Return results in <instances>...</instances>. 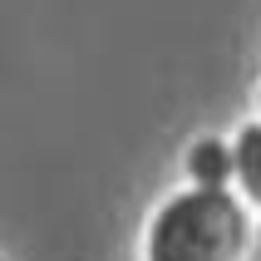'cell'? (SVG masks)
<instances>
[{"instance_id": "obj_1", "label": "cell", "mask_w": 261, "mask_h": 261, "mask_svg": "<svg viewBox=\"0 0 261 261\" xmlns=\"http://www.w3.org/2000/svg\"><path fill=\"white\" fill-rule=\"evenodd\" d=\"M256 242V212L232 188L182 182L143 222V261H247Z\"/></svg>"}, {"instance_id": "obj_4", "label": "cell", "mask_w": 261, "mask_h": 261, "mask_svg": "<svg viewBox=\"0 0 261 261\" xmlns=\"http://www.w3.org/2000/svg\"><path fill=\"white\" fill-rule=\"evenodd\" d=\"M256 118H261V89H256Z\"/></svg>"}, {"instance_id": "obj_3", "label": "cell", "mask_w": 261, "mask_h": 261, "mask_svg": "<svg viewBox=\"0 0 261 261\" xmlns=\"http://www.w3.org/2000/svg\"><path fill=\"white\" fill-rule=\"evenodd\" d=\"M232 153H237V192H242V202L261 217V118H251V123L237 128Z\"/></svg>"}, {"instance_id": "obj_2", "label": "cell", "mask_w": 261, "mask_h": 261, "mask_svg": "<svg viewBox=\"0 0 261 261\" xmlns=\"http://www.w3.org/2000/svg\"><path fill=\"white\" fill-rule=\"evenodd\" d=\"M182 173H188V182H197V188H232V182H237V153H232V143L217 138V133L192 138L188 153H182Z\"/></svg>"}, {"instance_id": "obj_5", "label": "cell", "mask_w": 261, "mask_h": 261, "mask_svg": "<svg viewBox=\"0 0 261 261\" xmlns=\"http://www.w3.org/2000/svg\"><path fill=\"white\" fill-rule=\"evenodd\" d=\"M0 261H5V256H0Z\"/></svg>"}]
</instances>
